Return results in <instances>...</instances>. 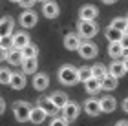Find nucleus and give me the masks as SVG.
<instances>
[{
	"label": "nucleus",
	"mask_w": 128,
	"mask_h": 126,
	"mask_svg": "<svg viewBox=\"0 0 128 126\" xmlns=\"http://www.w3.org/2000/svg\"><path fill=\"white\" fill-rule=\"evenodd\" d=\"M59 81H60V84H64V86H73V84H77V82H79V79H77V68L72 66V64L60 66V70H59Z\"/></svg>",
	"instance_id": "nucleus-1"
},
{
	"label": "nucleus",
	"mask_w": 128,
	"mask_h": 126,
	"mask_svg": "<svg viewBox=\"0 0 128 126\" xmlns=\"http://www.w3.org/2000/svg\"><path fill=\"white\" fill-rule=\"evenodd\" d=\"M77 29H79L77 35H79L80 38H84V40H88V38H94V37L97 35L99 26H97L95 20H79Z\"/></svg>",
	"instance_id": "nucleus-2"
},
{
	"label": "nucleus",
	"mask_w": 128,
	"mask_h": 126,
	"mask_svg": "<svg viewBox=\"0 0 128 126\" xmlns=\"http://www.w3.org/2000/svg\"><path fill=\"white\" fill-rule=\"evenodd\" d=\"M30 110H31V106L26 101H16L13 104V115L18 123H26L30 119Z\"/></svg>",
	"instance_id": "nucleus-3"
},
{
	"label": "nucleus",
	"mask_w": 128,
	"mask_h": 126,
	"mask_svg": "<svg viewBox=\"0 0 128 126\" xmlns=\"http://www.w3.org/2000/svg\"><path fill=\"white\" fill-rule=\"evenodd\" d=\"M77 51H79V55L82 57V59H95L97 53H99L97 46L94 42H90V40H80Z\"/></svg>",
	"instance_id": "nucleus-4"
},
{
	"label": "nucleus",
	"mask_w": 128,
	"mask_h": 126,
	"mask_svg": "<svg viewBox=\"0 0 128 126\" xmlns=\"http://www.w3.org/2000/svg\"><path fill=\"white\" fill-rule=\"evenodd\" d=\"M79 113H80V106L77 104V102H72V101H68V102H66V106L62 108V117L66 119L68 123L75 121V119L79 117Z\"/></svg>",
	"instance_id": "nucleus-5"
},
{
	"label": "nucleus",
	"mask_w": 128,
	"mask_h": 126,
	"mask_svg": "<svg viewBox=\"0 0 128 126\" xmlns=\"http://www.w3.org/2000/svg\"><path fill=\"white\" fill-rule=\"evenodd\" d=\"M37 22H38V13H37V11H33V9H24V13L20 15V26L28 29V27L37 26Z\"/></svg>",
	"instance_id": "nucleus-6"
},
{
	"label": "nucleus",
	"mask_w": 128,
	"mask_h": 126,
	"mask_svg": "<svg viewBox=\"0 0 128 126\" xmlns=\"http://www.w3.org/2000/svg\"><path fill=\"white\" fill-rule=\"evenodd\" d=\"M59 13H60V7H59V4H57L55 0H46V2H42V15L46 18H57Z\"/></svg>",
	"instance_id": "nucleus-7"
},
{
	"label": "nucleus",
	"mask_w": 128,
	"mask_h": 126,
	"mask_svg": "<svg viewBox=\"0 0 128 126\" xmlns=\"http://www.w3.org/2000/svg\"><path fill=\"white\" fill-rule=\"evenodd\" d=\"M37 102H38L37 106L40 108V110H44L46 115H57V113H59V108H57L53 102H51L50 97H40Z\"/></svg>",
	"instance_id": "nucleus-8"
},
{
	"label": "nucleus",
	"mask_w": 128,
	"mask_h": 126,
	"mask_svg": "<svg viewBox=\"0 0 128 126\" xmlns=\"http://www.w3.org/2000/svg\"><path fill=\"white\" fill-rule=\"evenodd\" d=\"M97 16H99V11H97L95 5H92V4H86L79 9V18L80 20H95Z\"/></svg>",
	"instance_id": "nucleus-9"
},
{
	"label": "nucleus",
	"mask_w": 128,
	"mask_h": 126,
	"mask_svg": "<svg viewBox=\"0 0 128 126\" xmlns=\"http://www.w3.org/2000/svg\"><path fill=\"white\" fill-rule=\"evenodd\" d=\"M13 27H15L13 16H2V18H0V38L2 37H11Z\"/></svg>",
	"instance_id": "nucleus-10"
},
{
	"label": "nucleus",
	"mask_w": 128,
	"mask_h": 126,
	"mask_svg": "<svg viewBox=\"0 0 128 126\" xmlns=\"http://www.w3.org/2000/svg\"><path fill=\"white\" fill-rule=\"evenodd\" d=\"M26 44H30V35L26 31H18L15 35H11V46L15 49H22Z\"/></svg>",
	"instance_id": "nucleus-11"
},
{
	"label": "nucleus",
	"mask_w": 128,
	"mask_h": 126,
	"mask_svg": "<svg viewBox=\"0 0 128 126\" xmlns=\"http://www.w3.org/2000/svg\"><path fill=\"white\" fill-rule=\"evenodd\" d=\"M9 86H11L13 90H22V88H26V75H24L22 71H11Z\"/></svg>",
	"instance_id": "nucleus-12"
},
{
	"label": "nucleus",
	"mask_w": 128,
	"mask_h": 126,
	"mask_svg": "<svg viewBox=\"0 0 128 126\" xmlns=\"http://www.w3.org/2000/svg\"><path fill=\"white\" fill-rule=\"evenodd\" d=\"M50 86V75L48 73H35L33 77V88L38 91H44Z\"/></svg>",
	"instance_id": "nucleus-13"
},
{
	"label": "nucleus",
	"mask_w": 128,
	"mask_h": 126,
	"mask_svg": "<svg viewBox=\"0 0 128 126\" xmlns=\"http://www.w3.org/2000/svg\"><path fill=\"white\" fill-rule=\"evenodd\" d=\"M99 108H101V112H104V113H112V112H115V108H117V101H115L114 97L106 95V97H102V99H99Z\"/></svg>",
	"instance_id": "nucleus-14"
},
{
	"label": "nucleus",
	"mask_w": 128,
	"mask_h": 126,
	"mask_svg": "<svg viewBox=\"0 0 128 126\" xmlns=\"http://www.w3.org/2000/svg\"><path fill=\"white\" fill-rule=\"evenodd\" d=\"M80 40H82V38H80L77 33H68V35H64V48L70 49V51H77Z\"/></svg>",
	"instance_id": "nucleus-15"
},
{
	"label": "nucleus",
	"mask_w": 128,
	"mask_h": 126,
	"mask_svg": "<svg viewBox=\"0 0 128 126\" xmlns=\"http://www.w3.org/2000/svg\"><path fill=\"white\" fill-rule=\"evenodd\" d=\"M108 73H110V75H114L115 79L124 77L126 75V70L123 66V60H112V64H110V68H108Z\"/></svg>",
	"instance_id": "nucleus-16"
},
{
	"label": "nucleus",
	"mask_w": 128,
	"mask_h": 126,
	"mask_svg": "<svg viewBox=\"0 0 128 126\" xmlns=\"http://www.w3.org/2000/svg\"><path fill=\"white\" fill-rule=\"evenodd\" d=\"M84 112L88 113L90 117H97L101 113V108H99V99H88L84 101Z\"/></svg>",
	"instance_id": "nucleus-17"
},
{
	"label": "nucleus",
	"mask_w": 128,
	"mask_h": 126,
	"mask_svg": "<svg viewBox=\"0 0 128 126\" xmlns=\"http://www.w3.org/2000/svg\"><path fill=\"white\" fill-rule=\"evenodd\" d=\"M50 99L59 110H62V108L66 106V102H68V95L64 93V91H53V93L50 95Z\"/></svg>",
	"instance_id": "nucleus-18"
},
{
	"label": "nucleus",
	"mask_w": 128,
	"mask_h": 126,
	"mask_svg": "<svg viewBox=\"0 0 128 126\" xmlns=\"http://www.w3.org/2000/svg\"><path fill=\"white\" fill-rule=\"evenodd\" d=\"M6 60H8L11 66H20L24 59H22V53H20V49H15V48H11V49H8V57H6Z\"/></svg>",
	"instance_id": "nucleus-19"
},
{
	"label": "nucleus",
	"mask_w": 128,
	"mask_h": 126,
	"mask_svg": "<svg viewBox=\"0 0 128 126\" xmlns=\"http://www.w3.org/2000/svg\"><path fill=\"white\" fill-rule=\"evenodd\" d=\"M117 81H119V79H115L114 75L106 73V75L101 79V90H106V91L115 90V88H117Z\"/></svg>",
	"instance_id": "nucleus-20"
},
{
	"label": "nucleus",
	"mask_w": 128,
	"mask_h": 126,
	"mask_svg": "<svg viewBox=\"0 0 128 126\" xmlns=\"http://www.w3.org/2000/svg\"><path fill=\"white\" fill-rule=\"evenodd\" d=\"M44 119H46V113H44V110H40L38 106H35V108L30 110V119H28V121H31L33 124H42Z\"/></svg>",
	"instance_id": "nucleus-21"
},
{
	"label": "nucleus",
	"mask_w": 128,
	"mask_h": 126,
	"mask_svg": "<svg viewBox=\"0 0 128 126\" xmlns=\"http://www.w3.org/2000/svg\"><path fill=\"white\" fill-rule=\"evenodd\" d=\"M82 84H84V90L88 91V93H92V95L97 93V91L101 90V81H99V79H95V77H90L88 81H84Z\"/></svg>",
	"instance_id": "nucleus-22"
},
{
	"label": "nucleus",
	"mask_w": 128,
	"mask_h": 126,
	"mask_svg": "<svg viewBox=\"0 0 128 126\" xmlns=\"http://www.w3.org/2000/svg\"><path fill=\"white\" fill-rule=\"evenodd\" d=\"M123 53H124V49L119 42H110L108 44V55L112 59H123Z\"/></svg>",
	"instance_id": "nucleus-23"
},
{
	"label": "nucleus",
	"mask_w": 128,
	"mask_h": 126,
	"mask_svg": "<svg viewBox=\"0 0 128 126\" xmlns=\"http://www.w3.org/2000/svg\"><path fill=\"white\" fill-rule=\"evenodd\" d=\"M20 53H22V59H37V55H38V48L35 44H26L24 48L20 49Z\"/></svg>",
	"instance_id": "nucleus-24"
},
{
	"label": "nucleus",
	"mask_w": 128,
	"mask_h": 126,
	"mask_svg": "<svg viewBox=\"0 0 128 126\" xmlns=\"http://www.w3.org/2000/svg\"><path fill=\"white\" fill-rule=\"evenodd\" d=\"M22 73H35L37 71V66H38V62H37V59H24L22 60Z\"/></svg>",
	"instance_id": "nucleus-25"
},
{
	"label": "nucleus",
	"mask_w": 128,
	"mask_h": 126,
	"mask_svg": "<svg viewBox=\"0 0 128 126\" xmlns=\"http://www.w3.org/2000/svg\"><path fill=\"white\" fill-rule=\"evenodd\" d=\"M106 73H108V68L104 66V64H101V62H99V64H94V66H92V77L99 79V81H101V79L106 75Z\"/></svg>",
	"instance_id": "nucleus-26"
},
{
	"label": "nucleus",
	"mask_w": 128,
	"mask_h": 126,
	"mask_svg": "<svg viewBox=\"0 0 128 126\" xmlns=\"http://www.w3.org/2000/svg\"><path fill=\"white\" fill-rule=\"evenodd\" d=\"M121 37H123V31L115 29V27H112V26L106 27V38H108V42H119Z\"/></svg>",
	"instance_id": "nucleus-27"
},
{
	"label": "nucleus",
	"mask_w": 128,
	"mask_h": 126,
	"mask_svg": "<svg viewBox=\"0 0 128 126\" xmlns=\"http://www.w3.org/2000/svg\"><path fill=\"white\" fill-rule=\"evenodd\" d=\"M90 77H92V68L90 66H80V68H77V79H79L80 82L88 81Z\"/></svg>",
	"instance_id": "nucleus-28"
},
{
	"label": "nucleus",
	"mask_w": 128,
	"mask_h": 126,
	"mask_svg": "<svg viewBox=\"0 0 128 126\" xmlns=\"http://www.w3.org/2000/svg\"><path fill=\"white\" fill-rule=\"evenodd\" d=\"M110 26H112V27H115V29H119V31H124L126 27H128V22H126V18L119 16V18H114Z\"/></svg>",
	"instance_id": "nucleus-29"
},
{
	"label": "nucleus",
	"mask_w": 128,
	"mask_h": 126,
	"mask_svg": "<svg viewBox=\"0 0 128 126\" xmlns=\"http://www.w3.org/2000/svg\"><path fill=\"white\" fill-rule=\"evenodd\" d=\"M9 79H11V70L0 68V84H9Z\"/></svg>",
	"instance_id": "nucleus-30"
},
{
	"label": "nucleus",
	"mask_w": 128,
	"mask_h": 126,
	"mask_svg": "<svg viewBox=\"0 0 128 126\" xmlns=\"http://www.w3.org/2000/svg\"><path fill=\"white\" fill-rule=\"evenodd\" d=\"M50 126H68V121L64 117H53V121L50 123Z\"/></svg>",
	"instance_id": "nucleus-31"
},
{
	"label": "nucleus",
	"mask_w": 128,
	"mask_h": 126,
	"mask_svg": "<svg viewBox=\"0 0 128 126\" xmlns=\"http://www.w3.org/2000/svg\"><path fill=\"white\" fill-rule=\"evenodd\" d=\"M18 5H20V7H24V9H33L35 0H18Z\"/></svg>",
	"instance_id": "nucleus-32"
},
{
	"label": "nucleus",
	"mask_w": 128,
	"mask_h": 126,
	"mask_svg": "<svg viewBox=\"0 0 128 126\" xmlns=\"http://www.w3.org/2000/svg\"><path fill=\"white\" fill-rule=\"evenodd\" d=\"M0 46L6 48V49H11L13 48V46H11V37H2L0 38Z\"/></svg>",
	"instance_id": "nucleus-33"
},
{
	"label": "nucleus",
	"mask_w": 128,
	"mask_h": 126,
	"mask_svg": "<svg viewBox=\"0 0 128 126\" xmlns=\"http://www.w3.org/2000/svg\"><path fill=\"white\" fill-rule=\"evenodd\" d=\"M119 44L123 46V49H126V48H128V35H126V33H123V37H121Z\"/></svg>",
	"instance_id": "nucleus-34"
},
{
	"label": "nucleus",
	"mask_w": 128,
	"mask_h": 126,
	"mask_svg": "<svg viewBox=\"0 0 128 126\" xmlns=\"http://www.w3.org/2000/svg\"><path fill=\"white\" fill-rule=\"evenodd\" d=\"M6 57H8V49L0 46V62H2V60H6Z\"/></svg>",
	"instance_id": "nucleus-35"
},
{
	"label": "nucleus",
	"mask_w": 128,
	"mask_h": 126,
	"mask_svg": "<svg viewBox=\"0 0 128 126\" xmlns=\"http://www.w3.org/2000/svg\"><path fill=\"white\" fill-rule=\"evenodd\" d=\"M4 112H6V101L2 99V97H0V115H2Z\"/></svg>",
	"instance_id": "nucleus-36"
},
{
	"label": "nucleus",
	"mask_w": 128,
	"mask_h": 126,
	"mask_svg": "<svg viewBox=\"0 0 128 126\" xmlns=\"http://www.w3.org/2000/svg\"><path fill=\"white\" fill-rule=\"evenodd\" d=\"M123 110H124V112L128 113V97H126V99L123 101Z\"/></svg>",
	"instance_id": "nucleus-37"
},
{
	"label": "nucleus",
	"mask_w": 128,
	"mask_h": 126,
	"mask_svg": "<svg viewBox=\"0 0 128 126\" xmlns=\"http://www.w3.org/2000/svg\"><path fill=\"white\" fill-rule=\"evenodd\" d=\"M123 66H124V70H126V73H128V57H124V59H123Z\"/></svg>",
	"instance_id": "nucleus-38"
},
{
	"label": "nucleus",
	"mask_w": 128,
	"mask_h": 126,
	"mask_svg": "<svg viewBox=\"0 0 128 126\" xmlns=\"http://www.w3.org/2000/svg\"><path fill=\"white\" fill-rule=\"evenodd\" d=\"M115 126H128V121H119Z\"/></svg>",
	"instance_id": "nucleus-39"
},
{
	"label": "nucleus",
	"mask_w": 128,
	"mask_h": 126,
	"mask_svg": "<svg viewBox=\"0 0 128 126\" xmlns=\"http://www.w3.org/2000/svg\"><path fill=\"white\" fill-rule=\"evenodd\" d=\"M102 2H104V4H115L117 0H102Z\"/></svg>",
	"instance_id": "nucleus-40"
},
{
	"label": "nucleus",
	"mask_w": 128,
	"mask_h": 126,
	"mask_svg": "<svg viewBox=\"0 0 128 126\" xmlns=\"http://www.w3.org/2000/svg\"><path fill=\"white\" fill-rule=\"evenodd\" d=\"M123 57H128V48L124 49V53H123Z\"/></svg>",
	"instance_id": "nucleus-41"
},
{
	"label": "nucleus",
	"mask_w": 128,
	"mask_h": 126,
	"mask_svg": "<svg viewBox=\"0 0 128 126\" xmlns=\"http://www.w3.org/2000/svg\"><path fill=\"white\" fill-rule=\"evenodd\" d=\"M9 2H16V4H18V0H9Z\"/></svg>",
	"instance_id": "nucleus-42"
},
{
	"label": "nucleus",
	"mask_w": 128,
	"mask_h": 126,
	"mask_svg": "<svg viewBox=\"0 0 128 126\" xmlns=\"http://www.w3.org/2000/svg\"><path fill=\"white\" fill-rule=\"evenodd\" d=\"M35 2H46V0H35Z\"/></svg>",
	"instance_id": "nucleus-43"
},
{
	"label": "nucleus",
	"mask_w": 128,
	"mask_h": 126,
	"mask_svg": "<svg viewBox=\"0 0 128 126\" xmlns=\"http://www.w3.org/2000/svg\"><path fill=\"white\" fill-rule=\"evenodd\" d=\"M126 22H128V18H126Z\"/></svg>",
	"instance_id": "nucleus-44"
}]
</instances>
